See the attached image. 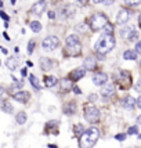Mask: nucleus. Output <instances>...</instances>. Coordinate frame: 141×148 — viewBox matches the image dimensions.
Returning <instances> with one entry per match:
<instances>
[{
	"label": "nucleus",
	"instance_id": "f257e3e1",
	"mask_svg": "<svg viewBox=\"0 0 141 148\" xmlns=\"http://www.w3.org/2000/svg\"><path fill=\"white\" fill-rule=\"evenodd\" d=\"M100 138V130L97 127H89L84 130L83 134L79 138V147L80 148H93L96 145V143Z\"/></svg>",
	"mask_w": 141,
	"mask_h": 148
},
{
	"label": "nucleus",
	"instance_id": "f03ea898",
	"mask_svg": "<svg viewBox=\"0 0 141 148\" xmlns=\"http://www.w3.org/2000/svg\"><path fill=\"white\" fill-rule=\"evenodd\" d=\"M115 47V38L112 36V35H108V33H105L104 36L97 40L96 43V51L98 54H107L108 51H111L112 49Z\"/></svg>",
	"mask_w": 141,
	"mask_h": 148
},
{
	"label": "nucleus",
	"instance_id": "7ed1b4c3",
	"mask_svg": "<svg viewBox=\"0 0 141 148\" xmlns=\"http://www.w3.org/2000/svg\"><path fill=\"white\" fill-rule=\"evenodd\" d=\"M80 51H82V46L79 43L77 36L76 35H69L66 38V42H65V54L70 56V57H75V56H79Z\"/></svg>",
	"mask_w": 141,
	"mask_h": 148
},
{
	"label": "nucleus",
	"instance_id": "20e7f679",
	"mask_svg": "<svg viewBox=\"0 0 141 148\" xmlns=\"http://www.w3.org/2000/svg\"><path fill=\"white\" fill-rule=\"evenodd\" d=\"M108 22V18H107V15L103 13H97L94 14L91 18H90V28H91V31H100V29H103L105 24Z\"/></svg>",
	"mask_w": 141,
	"mask_h": 148
},
{
	"label": "nucleus",
	"instance_id": "39448f33",
	"mask_svg": "<svg viewBox=\"0 0 141 148\" xmlns=\"http://www.w3.org/2000/svg\"><path fill=\"white\" fill-rule=\"evenodd\" d=\"M84 118L90 123H96L100 121V111L94 105H86L84 107Z\"/></svg>",
	"mask_w": 141,
	"mask_h": 148
},
{
	"label": "nucleus",
	"instance_id": "423d86ee",
	"mask_svg": "<svg viewBox=\"0 0 141 148\" xmlns=\"http://www.w3.org/2000/svg\"><path fill=\"white\" fill-rule=\"evenodd\" d=\"M118 83L120 86V89H129L130 86H131V76H130V73L126 71H120L118 73Z\"/></svg>",
	"mask_w": 141,
	"mask_h": 148
},
{
	"label": "nucleus",
	"instance_id": "0eeeda50",
	"mask_svg": "<svg viewBox=\"0 0 141 148\" xmlns=\"http://www.w3.org/2000/svg\"><path fill=\"white\" fill-rule=\"evenodd\" d=\"M58 43H60L58 38H55V36H47V38L43 40L42 46H43V50H44V51H53V50L57 49Z\"/></svg>",
	"mask_w": 141,
	"mask_h": 148
},
{
	"label": "nucleus",
	"instance_id": "6e6552de",
	"mask_svg": "<svg viewBox=\"0 0 141 148\" xmlns=\"http://www.w3.org/2000/svg\"><path fill=\"white\" fill-rule=\"evenodd\" d=\"M129 19H130V10H127V8H120L118 15H116V22H118L119 25H123V24L127 22Z\"/></svg>",
	"mask_w": 141,
	"mask_h": 148
},
{
	"label": "nucleus",
	"instance_id": "1a4fd4ad",
	"mask_svg": "<svg viewBox=\"0 0 141 148\" xmlns=\"http://www.w3.org/2000/svg\"><path fill=\"white\" fill-rule=\"evenodd\" d=\"M47 8V1L46 0H39L38 3H35L31 8V11L33 14H36V15H40V14L44 13V10Z\"/></svg>",
	"mask_w": 141,
	"mask_h": 148
},
{
	"label": "nucleus",
	"instance_id": "9d476101",
	"mask_svg": "<svg viewBox=\"0 0 141 148\" xmlns=\"http://www.w3.org/2000/svg\"><path fill=\"white\" fill-rule=\"evenodd\" d=\"M107 82H108V75L104 73V72H97L93 76V83L96 86H104Z\"/></svg>",
	"mask_w": 141,
	"mask_h": 148
},
{
	"label": "nucleus",
	"instance_id": "9b49d317",
	"mask_svg": "<svg viewBox=\"0 0 141 148\" xmlns=\"http://www.w3.org/2000/svg\"><path fill=\"white\" fill-rule=\"evenodd\" d=\"M84 73H86V69H84V68H76V69H73V71L69 73L68 79H69V80H79V79H82V77L84 76Z\"/></svg>",
	"mask_w": 141,
	"mask_h": 148
},
{
	"label": "nucleus",
	"instance_id": "f8f14e48",
	"mask_svg": "<svg viewBox=\"0 0 141 148\" xmlns=\"http://www.w3.org/2000/svg\"><path fill=\"white\" fill-rule=\"evenodd\" d=\"M11 96H13L14 100H17L19 103H28V100H29V94H28L26 91H22V90L15 91V93H13Z\"/></svg>",
	"mask_w": 141,
	"mask_h": 148
},
{
	"label": "nucleus",
	"instance_id": "ddd939ff",
	"mask_svg": "<svg viewBox=\"0 0 141 148\" xmlns=\"http://www.w3.org/2000/svg\"><path fill=\"white\" fill-rule=\"evenodd\" d=\"M64 112H65V115H69V116H72L73 114H76V104H75V101H70V103L65 104Z\"/></svg>",
	"mask_w": 141,
	"mask_h": 148
},
{
	"label": "nucleus",
	"instance_id": "4468645a",
	"mask_svg": "<svg viewBox=\"0 0 141 148\" xmlns=\"http://www.w3.org/2000/svg\"><path fill=\"white\" fill-rule=\"evenodd\" d=\"M122 103H123V107H125L126 110H133L136 107V100L131 96H126L123 98Z\"/></svg>",
	"mask_w": 141,
	"mask_h": 148
},
{
	"label": "nucleus",
	"instance_id": "2eb2a0df",
	"mask_svg": "<svg viewBox=\"0 0 141 148\" xmlns=\"http://www.w3.org/2000/svg\"><path fill=\"white\" fill-rule=\"evenodd\" d=\"M96 66H97V62L94 57H87L84 60V69L93 71V69H96Z\"/></svg>",
	"mask_w": 141,
	"mask_h": 148
},
{
	"label": "nucleus",
	"instance_id": "dca6fc26",
	"mask_svg": "<svg viewBox=\"0 0 141 148\" xmlns=\"http://www.w3.org/2000/svg\"><path fill=\"white\" fill-rule=\"evenodd\" d=\"M114 93H115L114 84H107V86H104L103 90H101V96L103 97H111V96H114Z\"/></svg>",
	"mask_w": 141,
	"mask_h": 148
},
{
	"label": "nucleus",
	"instance_id": "f3484780",
	"mask_svg": "<svg viewBox=\"0 0 141 148\" xmlns=\"http://www.w3.org/2000/svg\"><path fill=\"white\" fill-rule=\"evenodd\" d=\"M70 87H72V83H70L69 79H62L61 80V87H60L61 93H68L70 90Z\"/></svg>",
	"mask_w": 141,
	"mask_h": 148
},
{
	"label": "nucleus",
	"instance_id": "a211bd4d",
	"mask_svg": "<svg viewBox=\"0 0 141 148\" xmlns=\"http://www.w3.org/2000/svg\"><path fill=\"white\" fill-rule=\"evenodd\" d=\"M40 65H42V69L43 71H49V69H51L53 66V61L50 60V58H42L40 60Z\"/></svg>",
	"mask_w": 141,
	"mask_h": 148
},
{
	"label": "nucleus",
	"instance_id": "6ab92c4d",
	"mask_svg": "<svg viewBox=\"0 0 141 148\" xmlns=\"http://www.w3.org/2000/svg\"><path fill=\"white\" fill-rule=\"evenodd\" d=\"M57 84V77L55 76H46L44 77V86L46 87H54Z\"/></svg>",
	"mask_w": 141,
	"mask_h": 148
},
{
	"label": "nucleus",
	"instance_id": "aec40b11",
	"mask_svg": "<svg viewBox=\"0 0 141 148\" xmlns=\"http://www.w3.org/2000/svg\"><path fill=\"white\" fill-rule=\"evenodd\" d=\"M123 58L129 60V61H134L136 58H137V53L133 51V50H126V51L123 53Z\"/></svg>",
	"mask_w": 141,
	"mask_h": 148
},
{
	"label": "nucleus",
	"instance_id": "412c9836",
	"mask_svg": "<svg viewBox=\"0 0 141 148\" xmlns=\"http://www.w3.org/2000/svg\"><path fill=\"white\" fill-rule=\"evenodd\" d=\"M6 64H7V68H8V69L14 71V69H17V65H18V62H17V60H15V58H8Z\"/></svg>",
	"mask_w": 141,
	"mask_h": 148
},
{
	"label": "nucleus",
	"instance_id": "4be33fe9",
	"mask_svg": "<svg viewBox=\"0 0 141 148\" xmlns=\"http://www.w3.org/2000/svg\"><path fill=\"white\" fill-rule=\"evenodd\" d=\"M15 121H17V123H18V125H24V123L26 122V114H25V112H19V114H17V116H15Z\"/></svg>",
	"mask_w": 141,
	"mask_h": 148
},
{
	"label": "nucleus",
	"instance_id": "5701e85b",
	"mask_svg": "<svg viewBox=\"0 0 141 148\" xmlns=\"http://www.w3.org/2000/svg\"><path fill=\"white\" fill-rule=\"evenodd\" d=\"M1 110L4 111L6 114H11L13 112V105L10 103H7V101H3L1 103Z\"/></svg>",
	"mask_w": 141,
	"mask_h": 148
},
{
	"label": "nucleus",
	"instance_id": "b1692460",
	"mask_svg": "<svg viewBox=\"0 0 141 148\" xmlns=\"http://www.w3.org/2000/svg\"><path fill=\"white\" fill-rule=\"evenodd\" d=\"M29 80H31V84H32V86H33V87H35V89H36L38 91L42 89V87H40V84H39L38 77L35 76V75H31V76H29Z\"/></svg>",
	"mask_w": 141,
	"mask_h": 148
},
{
	"label": "nucleus",
	"instance_id": "393cba45",
	"mask_svg": "<svg viewBox=\"0 0 141 148\" xmlns=\"http://www.w3.org/2000/svg\"><path fill=\"white\" fill-rule=\"evenodd\" d=\"M31 29H32L33 32L39 33L40 31H42V25H40V22H38V21H33V22H31Z\"/></svg>",
	"mask_w": 141,
	"mask_h": 148
},
{
	"label": "nucleus",
	"instance_id": "a878e982",
	"mask_svg": "<svg viewBox=\"0 0 141 148\" xmlns=\"http://www.w3.org/2000/svg\"><path fill=\"white\" fill-rule=\"evenodd\" d=\"M103 31L105 33H108V35H112V32H114V25H112L111 22H107V24H105V26L103 28Z\"/></svg>",
	"mask_w": 141,
	"mask_h": 148
},
{
	"label": "nucleus",
	"instance_id": "bb28decb",
	"mask_svg": "<svg viewBox=\"0 0 141 148\" xmlns=\"http://www.w3.org/2000/svg\"><path fill=\"white\" fill-rule=\"evenodd\" d=\"M125 3L129 7H137L141 4V0H125Z\"/></svg>",
	"mask_w": 141,
	"mask_h": 148
},
{
	"label": "nucleus",
	"instance_id": "cd10ccee",
	"mask_svg": "<svg viewBox=\"0 0 141 148\" xmlns=\"http://www.w3.org/2000/svg\"><path fill=\"white\" fill-rule=\"evenodd\" d=\"M64 13H65V15L68 14V17H73V14H75V7H73V6L65 7V8H64Z\"/></svg>",
	"mask_w": 141,
	"mask_h": 148
},
{
	"label": "nucleus",
	"instance_id": "c85d7f7f",
	"mask_svg": "<svg viewBox=\"0 0 141 148\" xmlns=\"http://www.w3.org/2000/svg\"><path fill=\"white\" fill-rule=\"evenodd\" d=\"M73 130H75V134L76 136H82L83 134V132H84V127L82 126V125H76Z\"/></svg>",
	"mask_w": 141,
	"mask_h": 148
},
{
	"label": "nucleus",
	"instance_id": "c756f323",
	"mask_svg": "<svg viewBox=\"0 0 141 148\" xmlns=\"http://www.w3.org/2000/svg\"><path fill=\"white\" fill-rule=\"evenodd\" d=\"M33 50H35V42L31 40V42H29V45H28V54H32Z\"/></svg>",
	"mask_w": 141,
	"mask_h": 148
},
{
	"label": "nucleus",
	"instance_id": "7c9ffc66",
	"mask_svg": "<svg viewBox=\"0 0 141 148\" xmlns=\"http://www.w3.org/2000/svg\"><path fill=\"white\" fill-rule=\"evenodd\" d=\"M137 133H138V129H137V126H131V127H129L127 134H137Z\"/></svg>",
	"mask_w": 141,
	"mask_h": 148
},
{
	"label": "nucleus",
	"instance_id": "2f4dec72",
	"mask_svg": "<svg viewBox=\"0 0 141 148\" xmlns=\"http://www.w3.org/2000/svg\"><path fill=\"white\" fill-rule=\"evenodd\" d=\"M87 26H89V25H86V24H80V25L77 26L76 29H77V31H80V32H86V29H87Z\"/></svg>",
	"mask_w": 141,
	"mask_h": 148
},
{
	"label": "nucleus",
	"instance_id": "473e14b6",
	"mask_svg": "<svg viewBox=\"0 0 141 148\" xmlns=\"http://www.w3.org/2000/svg\"><path fill=\"white\" fill-rule=\"evenodd\" d=\"M126 136H127V134H123V133H120V134H116L115 138H116V140H119V141H123V140H126Z\"/></svg>",
	"mask_w": 141,
	"mask_h": 148
},
{
	"label": "nucleus",
	"instance_id": "72a5a7b5",
	"mask_svg": "<svg viewBox=\"0 0 141 148\" xmlns=\"http://www.w3.org/2000/svg\"><path fill=\"white\" fill-rule=\"evenodd\" d=\"M136 53L141 54V40L140 42H137V45H136Z\"/></svg>",
	"mask_w": 141,
	"mask_h": 148
},
{
	"label": "nucleus",
	"instance_id": "f704fd0d",
	"mask_svg": "<svg viewBox=\"0 0 141 148\" xmlns=\"http://www.w3.org/2000/svg\"><path fill=\"white\" fill-rule=\"evenodd\" d=\"M0 17L4 19V21H8V15H7V14L4 13V11H0Z\"/></svg>",
	"mask_w": 141,
	"mask_h": 148
},
{
	"label": "nucleus",
	"instance_id": "c9c22d12",
	"mask_svg": "<svg viewBox=\"0 0 141 148\" xmlns=\"http://www.w3.org/2000/svg\"><path fill=\"white\" fill-rule=\"evenodd\" d=\"M76 1L80 4V6H86V4L89 3V0H76Z\"/></svg>",
	"mask_w": 141,
	"mask_h": 148
},
{
	"label": "nucleus",
	"instance_id": "e433bc0d",
	"mask_svg": "<svg viewBox=\"0 0 141 148\" xmlns=\"http://www.w3.org/2000/svg\"><path fill=\"white\" fill-rule=\"evenodd\" d=\"M114 1H115V0H104V4H107V6H111V4H114Z\"/></svg>",
	"mask_w": 141,
	"mask_h": 148
},
{
	"label": "nucleus",
	"instance_id": "4c0bfd02",
	"mask_svg": "<svg viewBox=\"0 0 141 148\" xmlns=\"http://www.w3.org/2000/svg\"><path fill=\"white\" fill-rule=\"evenodd\" d=\"M136 104H137V107H138V108H140V110H141V96L138 97L137 100H136Z\"/></svg>",
	"mask_w": 141,
	"mask_h": 148
},
{
	"label": "nucleus",
	"instance_id": "58836bf2",
	"mask_svg": "<svg viewBox=\"0 0 141 148\" xmlns=\"http://www.w3.org/2000/svg\"><path fill=\"white\" fill-rule=\"evenodd\" d=\"M73 93H76V94H80L82 91H80V89H79L77 86H75V87H73Z\"/></svg>",
	"mask_w": 141,
	"mask_h": 148
},
{
	"label": "nucleus",
	"instance_id": "ea45409f",
	"mask_svg": "<svg viewBox=\"0 0 141 148\" xmlns=\"http://www.w3.org/2000/svg\"><path fill=\"white\" fill-rule=\"evenodd\" d=\"M21 75H22V76H26V69L25 68H22V69H21Z\"/></svg>",
	"mask_w": 141,
	"mask_h": 148
},
{
	"label": "nucleus",
	"instance_id": "a19ab883",
	"mask_svg": "<svg viewBox=\"0 0 141 148\" xmlns=\"http://www.w3.org/2000/svg\"><path fill=\"white\" fill-rule=\"evenodd\" d=\"M54 17H55V14H54V13H53V11H50V13H49V18H54Z\"/></svg>",
	"mask_w": 141,
	"mask_h": 148
},
{
	"label": "nucleus",
	"instance_id": "79ce46f5",
	"mask_svg": "<svg viewBox=\"0 0 141 148\" xmlns=\"http://www.w3.org/2000/svg\"><path fill=\"white\" fill-rule=\"evenodd\" d=\"M90 100H91V101L97 100V96H96V94H91V96H90Z\"/></svg>",
	"mask_w": 141,
	"mask_h": 148
},
{
	"label": "nucleus",
	"instance_id": "37998d69",
	"mask_svg": "<svg viewBox=\"0 0 141 148\" xmlns=\"http://www.w3.org/2000/svg\"><path fill=\"white\" fill-rule=\"evenodd\" d=\"M136 89H137V90H141V82L136 84Z\"/></svg>",
	"mask_w": 141,
	"mask_h": 148
},
{
	"label": "nucleus",
	"instance_id": "c03bdc74",
	"mask_svg": "<svg viewBox=\"0 0 141 148\" xmlns=\"http://www.w3.org/2000/svg\"><path fill=\"white\" fill-rule=\"evenodd\" d=\"M96 4H100V3H104V0H93Z\"/></svg>",
	"mask_w": 141,
	"mask_h": 148
},
{
	"label": "nucleus",
	"instance_id": "a18cd8bd",
	"mask_svg": "<svg viewBox=\"0 0 141 148\" xmlns=\"http://www.w3.org/2000/svg\"><path fill=\"white\" fill-rule=\"evenodd\" d=\"M3 93H4V89H3V87H1V86H0V97L3 96Z\"/></svg>",
	"mask_w": 141,
	"mask_h": 148
},
{
	"label": "nucleus",
	"instance_id": "49530a36",
	"mask_svg": "<svg viewBox=\"0 0 141 148\" xmlns=\"http://www.w3.org/2000/svg\"><path fill=\"white\" fill-rule=\"evenodd\" d=\"M3 36H4V38H6V40H10V38H8V35H7V33H6V32L3 33Z\"/></svg>",
	"mask_w": 141,
	"mask_h": 148
},
{
	"label": "nucleus",
	"instance_id": "de8ad7c7",
	"mask_svg": "<svg viewBox=\"0 0 141 148\" xmlns=\"http://www.w3.org/2000/svg\"><path fill=\"white\" fill-rule=\"evenodd\" d=\"M138 25H140V28H141V14L138 15Z\"/></svg>",
	"mask_w": 141,
	"mask_h": 148
},
{
	"label": "nucleus",
	"instance_id": "09e8293b",
	"mask_svg": "<svg viewBox=\"0 0 141 148\" xmlns=\"http://www.w3.org/2000/svg\"><path fill=\"white\" fill-rule=\"evenodd\" d=\"M137 122H138V123H140V125H141V115L138 116V119H137Z\"/></svg>",
	"mask_w": 141,
	"mask_h": 148
},
{
	"label": "nucleus",
	"instance_id": "8fccbe9b",
	"mask_svg": "<svg viewBox=\"0 0 141 148\" xmlns=\"http://www.w3.org/2000/svg\"><path fill=\"white\" fill-rule=\"evenodd\" d=\"M0 7H3V1L1 0H0Z\"/></svg>",
	"mask_w": 141,
	"mask_h": 148
},
{
	"label": "nucleus",
	"instance_id": "3c124183",
	"mask_svg": "<svg viewBox=\"0 0 141 148\" xmlns=\"http://www.w3.org/2000/svg\"><path fill=\"white\" fill-rule=\"evenodd\" d=\"M14 3H15V0H11V4H14Z\"/></svg>",
	"mask_w": 141,
	"mask_h": 148
},
{
	"label": "nucleus",
	"instance_id": "603ef678",
	"mask_svg": "<svg viewBox=\"0 0 141 148\" xmlns=\"http://www.w3.org/2000/svg\"><path fill=\"white\" fill-rule=\"evenodd\" d=\"M140 64H141V62H140Z\"/></svg>",
	"mask_w": 141,
	"mask_h": 148
}]
</instances>
